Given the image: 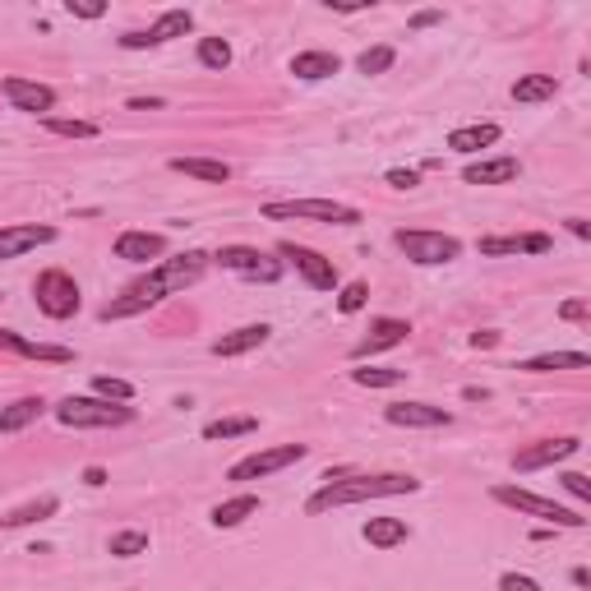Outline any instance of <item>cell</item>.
Here are the masks:
<instances>
[{
    "label": "cell",
    "instance_id": "35",
    "mask_svg": "<svg viewBox=\"0 0 591 591\" xmlns=\"http://www.w3.org/2000/svg\"><path fill=\"white\" fill-rule=\"evenodd\" d=\"M393 61H398V51L393 47H370V51L356 56V70L361 74H384V70H393Z\"/></svg>",
    "mask_w": 591,
    "mask_h": 591
},
{
    "label": "cell",
    "instance_id": "48",
    "mask_svg": "<svg viewBox=\"0 0 591 591\" xmlns=\"http://www.w3.org/2000/svg\"><path fill=\"white\" fill-rule=\"evenodd\" d=\"M499 333H471V347H495Z\"/></svg>",
    "mask_w": 591,
    "mask_h": 591
},
{
    "label": "cell",
    "instance_id": "3",
    "mask_svg": "<svg viewBox=\"0 0 591 591\" xmlns=\"http://www.w3.org/2000/svg\"><path fill=\"white\" fill-rule=\"evenodd\" d=\"M56 421L70 425V430H116V425L134 421V407L107 398H65L56 407Z\"/></svg>",
    "mask_w": 591,
    "mask_h": 591
},
{
    "label": "cell",
    "instance_id": "8",
    "mask_svg": "<svg viewBox=\"0 0 591 591\" xmlns=\"http://www.w3.org/2000/svg\"><path fill=\"white\" fill-rule=\"evenodd\" d=\"M218 264L227 268V273H236V278H245V282H278L282 278V259L254 250V245H222Z\"/></svg>",
    "mask_w": 591,
    "mask_h": 591
},
{
    "label": "cell",
    "instance_id": "49",
    "mask_svg": "<svg viewBox=\"0 0 591 591\" xmlns=\"http://www.w3.org/2000/svg\"><path fill=\"white\" fill-rule=\"evenodd\" d=\"M568 578H573V587H587V582H591V573H587V568H573Z\"/></svg>",
    "mask_w": 591,
    "mask_h": 591
},
{
    "label": "cell",
    "instance_id": "10",
    "mask_svg": "<svg viewBox=\"0 0 591 591\" xmlns=\"http://www.w3.org/2000/svg\"><path fill=\"white\" fill-rule=\"evenodd\" d=\"M310 448L305 444H282V448H264V453H250V458H241L236 467L227 471V481H264V476H273V471L291 467V462H301Z\"/></svg>",
    "mask_w": 591,
    "mask_h": 591
},
{
    "label": "cell",
    "instance_id": "15",
    "mask_svg": "<svg viewBox=\"0 0 591 591\" xmlns=\"http://www.w3.org/2000/svg\"><path fill=\"white\" fill-rule=\"evenodd\" d=\"M0 351H14V356H24V361H47V365H70L74 351L61 347V342H33L24 333H10V328H0Z\"/></svg>",
    "mask_w": 591,
    "mask_h": 591
},
{
    "label": "cell",
    "instance_id": "36",
    "mask_svg": "<svg viewBox=\"0 0 591 591\" xmlns=\"http://www.w3.org/2000/svg\"><path fill=\"white\" fill-rule=\"evenodd\" d=\"M351 379H356V384L361 388H393V384H402V379H407V370H351Z\"/></svg>",
    "mask_w": 591,
    "mask_h": 591
},
{
    "label": "cell",
    "instance_id": "6",
    "mask_svg": "<svg viewBox=\"0 0 591 591\" xmlns=\"http://www.w3.org/2000/svg\"><path fill=\"white\" fill-rule=\"evenodd\" d=\"M398 250L407 254L411 264H421V268H439V264H453L462 254V241L458 236H444V231H421V227H402L398 236Z\"/></svg>",
    "mask_w": 591,
    "mask_h": 591
},
{
    "label": "cell",
    "instance_id": "25",
    "mask_svg": "<svg viewBox=\"0 0 591 591\" xmlns=\"http://www.w3.org/2000/svg\"><path fill=\"white\" fill-rule=\"evenodd\" d=\"M42 411H47L42 398H19V402H10V407H0V435H19V430H28Z\"/></svg>",
    "mask_w": 591,
    "mask_h": 591
},
{
    "label": "cell",
    "instance_id": "26",
    "mask_svg": "<svg viewBox=\"0 0 591 591\" xmlns=\"http://www.w3.org/2000/svg\"><path fill=\"white\" fill-rule=\"evenodd\" d=\"M361 536L374 545V550H393V545H402L411 536V527L402 518H370L361 527Z\"/></svg>",
    "mask_w": 591,
    "mask_h": 591
},
{
    "label": "cell",
    "instance_id": "30",
    "mask_svg": "<svg viewBox=\"0 0 591 591\" xmlns=\"http://www.w3.org/2000/svg\"><path fill=\"white\" fill-rule=\"evenodd\" d=\"M559 93V84H555V74H522L518 84H513V102H550V97Z\"/></svg>",
    "mask_w": 591,
    "mask_h": 591
},
{
    "label": "cell",
    "instance_id": "47",
    "mask_svg": "<svg viewBox=\"0 0 591 591\" xmlns=\"http://www.w3.org/2000/svg\"><path fill=\"white\" fill-rule=\"evenodd\" d=\"M84 485H93V490H97V485H107V471H102V467H88V471H84Z\"/></svg>",
    "mask_w": 591,
    "mask_h": 591
},
{
    "label": "cell",
    "instance_id": "40",
    "mask_svg": "<svg viewBox=\"0 0 591 591\" xmlns=\"http://www.w3.org/2000/svg\"><path fill=\"white\" fill-rule=\"evenodd\" d=\"M564 490H568L573 499H582V504L591 499V481L582 476V471H564Z\"/></svg>",
    "mask_w": 591,
    "mask_h": 591
},
{
    "label": "cell",
    "instance_id": "42",
    "mask_svg": "<svg viewBox=\"0 0 591 591\" xmlns=\"http://www.w3.org/2000/svg\"><path fill=\"white\" fill-rule=\"evenodd\" d=\"M416 181H421V176H416V171H388V185H393V190H416Z\"/></svg>",
    "mask_w": 591,
    "mask_h": 591
},
{
    "label": "cell",
    "instance_id": "7",
    "mask_svg": "<svg viewBox=\"0 0 591 591\" xmlns=\"http://www.w3.org/2000/svg\"><path fill=\"white\" fill-rule=\"evenodd\" d=\"M33 296H37V310L47 314V319H74L79 305H84L79 282H74L65 268H47V273H37Z\"/></svg>",
    "mask_w": 591,
    "mask_h": 591
},
{
    "label": "cell",
    "instance_id": "23",
    "mask_svg": "<svg viewBox=\"0 0 591 591\" xmlns=\"http://www.w3.org/2000/svg\"><path fill=\"white\" fill-rule=\"evenodd\" d=\"M171 171L194 176V181H208V185H227L231 181V167L227 162H218V157H171Z\"/></svg>",
    "mask_w": 591,
    "mask_h": 591
},
{
    "label": "cell",
    "instance_id": "34",
    "mask_svg": "<svg viewBox=\"0 0 591 591\" xmlns=\"http://www.w3.org/2000/svg\"><path fill=\"white\" fill-rule=\"evenodd\" d=\"M148 550V531H116L111 536V555L116 559H134Z\"/></svg>",
    "mask_w": 591,
    "mask_h": 591
},
{
    "label": "cell",
    "instance_id": "19",
    "mask_svg": "<svg viewBox=\"0 0 591 591\" xmlns=\"http://www.w3.org/2000/svg\"><path fill=\"white\" fill-rule=\"evenodd\" d=\"M550 250V236L531 231V236H485L481 254L485 259H504V254H545Z\"/></svg>",
    "mask_w": 591,
    "mask_h": 591
},
{
    "label": "cell",
    "instance_id": "4",
    "mask_svg": "<svg viewBox=\"0 0 591 591\" xmlns=\"http://www.w3.org/2000/svg\"><path fill=\"white\" fill-rule=\"evenodd\" d=\"M264 218H301V222H333V227H356L361 208L338 204V199H282V204H264Z\"/></svg>",
    "mask_w": 591,
    "mask_h": 591
},
{
    "label": "cell",
    "instance_id": "41",
    "mask_svg": "<svg viewBox=\"0 0 591 591\" xmlns=\"http://www.w3.org/2000/svg\"><path fill=\"white\" fill-rule=\"evenodd\" d=\"M499 591H541V582L527 578V573H504V578H499Z\"/></svg>",
    "mask_w": 591,
    "mask_h": 591
},
{
    "label": "cell",
    "instance_id": "9",
    "mask_svg": "<svg viewBox=\"0 0 591 591\" xmlns=\"http://www.w3.org/2000/svg\"><path fill=\"white\" fill-rule=\"evenodd\" d=\"M278 254L287 259L296 273L305 278V287H314V291H333L338 287V268H333V259H324L319 250H310V245H296V241H282L278 245Z\"/></svg>",
    "mask_w": 591,
    "mask_h": 591
},
{
    "label": "cell",
    "instance_id": "43",
    "mask_svg": "<svg viewBox=\"0 0 591 591\" xmlns=\"http://www.w3.org/2000/svg\"><path fill=\"white\" fill-rule=\"evenodd\" d=\"M559 314H564V319H587V301H564Z\"/></svg>",
    "mask_w": 591,
    "mask_h": 591
},
{
    "label": "cell",
    "instance_id": "17",
    "mask_svg": "<svg viewBox=\"0 0 591 591\" xmlns=\"http://www.w3.org/2000/svg\"><path fill=\"white\" fill-rule=\"evenodd\" d=\"M56 241V227H37V222H24V227H0V264L5 259H19V254L37 250V245Z\"/></svg>",
    "mask_w": 591,
    "mask_h": 591
},
{
    "label": "cell",
    "instance_id": "50",
    "mask_svg": "<svg viewBox=\"0 0 591 591\" xmlns=\"http://www.w3.org/2000/svg\"><path fill=\"white\" fill-rule=\"evenodd\" d=\"M0 305H5V296H0Z\"/></svg>",
    "mask_w": 591,
    "mask_h": 591
},
{
    "label": "cell",
    "instance_id": "32",
    "mask_svg": "<svg viewBox=\"0 0 591 591\" xmlns=\"http://www.w3.org/2000/svg\"><path fill=\"white\" fill-rule=\"evenodd\" d=\"M51 134H61V139H97V125L93 121H65V116H42Z\"/></svg>",
    "mask_w": 591,
    "mask_h": 591
},
{
    "label": "cell",
    "instance_id": "39",
    "mask_svg": "<svg viewBox=\"0 0 591 591\" xmlns=\"http://www.w3.org/2000/svg\"><path fill=\"white\" fill-rule=\"evenodd\" d=\"M65 10H70L74 19H102L107 5H102V0H65Z\"/></svg>",
    "mask_w": 591,
    "mask_h": 591
},
{
    "label": "cell",
    "instance_id": "31",
    "mask_svg": "<svg viewBox=\"0 0 591 591\" xmlns=\"http://www.w3.org/2000/svg\"><path fill=\"white\" fill-rule=\"evenodd\" d=\"M259 430V416H222V421L204 425V439H236V435H254Z\"/></svg>",
    "mask_w": 591,
    "mask_h": 591
},
{
    "label": "cell",
    "instance_id": "13",
    "mask_svg": "<svg viewBox=\"0 0 591 591\" xmlns=\"http://www.w3.org/2000/svg\"><path fill=\"white\" fill-rule=\"evenodd\" d=\"M582 448L578 435H559V439H541V444H531L522 448V453H513V467L518 471H536V467H555V462L573 458Z\"/></svg>",
    "mask_w": 591,
    "mask_h": 591
},
{
    "label": "cell",
    "instance_id": "24",
    "mask_svg": "<svg viewBox=\"0 0 591 591\" xmlns=\"http://www.w3.org/2000/svg\"><path fill=\"white\" fill-rule=\"evenodd\" d=\"M499 139V125L495 121H481V125H462V130L448 134V153H481Z\"/></svg>",
    "mask_w": 591,
    "mask_h": 591
},
{
    "label": "cell",
    "instance_id": "28",
    "mask_svg": "<svg viewBox=\"0 0 591 591\" xmlns=\"http://www.w3.org/2000/svg\"><path fill=\"white\" fill-rule=\"evenodd\" d=\"M56 508H61V499H56V495H42V499H33V504H24V508H14V513H5V518H0V527L14 531V527H28V522H47V518H56Z\"/></svg>",
    "mask_w": 591,
    "mask_h": 591
},
{
    "label": "cell",
    "instance_id": "14",
    "mask_svg": "<svg viewBox=\"0 0 591 591\" xmlns=\"http://www.w3.org/2000/svg\"><path fill=\"white\" fill-rule=\"evenodd\" d=\"M384 421L402 425V430H439L453 421V411L430 407V402H393V407H384Z\"/></svg>",
    "mask_w": 591,
    "mask_h": 591
},
{
    "label": "cell",
    "instance_id": "46",
    "mask_svg": "<svg viewBox=\"0 0 591 591\" xmlns=\"http://www.w3.org/2000/svg\"><path fill=\"white\" fill-rule=\"evenodd\" d=\"M568 231H573V236H578V241H587V236H591L587 218H568Z\"/></svg>",
    "mask_w": 591,
    "mask_h": 591
},
{
    "label": "cell",
    "instance_id": "38",
    "mask_svg": "<svg viewBox=\"0 0 591 591\" xmlns=\"http://www.w3.org/2000/svg\"><path fill=\"white\" fill-rule=\"evenodd\" d=\"M365 301H370V287H365V282H347V287L338 291V310L342 314L365 310Z\"/></svg>",
    "mask_w": 591,
    "mask_h": 591
},
{
    "label": "cell",
    "instance_id": "33",
    "mask_svg": "<svg viewBox=\"0 0 591 591\" xmlns=\"http://www.w3.org/2000/svg\"><path fill=\"white\" fill-rule=\"evenodd\" d=\"M199 65H204V70H227L231 47L222 42V37H204V42H199Z\"/></svg>",
    "mask_w": 591,
    "mask_h": 591
},
{
    "label": "cell",
    "instance_id": "5",
    "mask_svg": "<svg viewBox=\"0 0 591 591\" xmlns=\"http://www.w3.org/2000/svg\"><path fill=\"white\" fill-rule=\"evenodd\" d=\"M490 495H495L504 508L527 513V518L555 522V527H587V518H582L578 508H564V504H555V499H545V495H531V490H522V485H495Z\"/></svg>",
    "mask_w": 591,
    "mask_h": 591
},
{
    "label": "cell",
    "instance_id": "11",
    "mask_svg": "<svg viewBox=\"0 0 591 591\" xmlns=\"http://www.w3.org/2000/svg\"><path fill=\"white\" fill-rule=\"evenodd\" d=\"M194 28V14L190 10H167V14H157L153 28L148 33H125L121 37V47L125 51H144V47H167V42H176V37H185Z\"/></svg>",
    "mask_w": 591,
    "mask_h": 591
},
{
    "label": "cell",
    "instance_id": "44",
    "mask_svg": "<svg viewBox=\"0 0 591 591\" xmlns=\"http://www.w3.org/2000/svg\"><path fill=\"white\" fill-rule=\"evenodd\" d=\"M444 14L439 10H421V14H411V28H430V24H439Z\"/></svg>",
    "mask_w": 591,
    "mask_h": 591
},
{
    "label": "cell",
    "instance_id": "12",
    "mask_svg": "<svg viewBox=\"0 0 591 591\" xmlns=\"http://www.w3.org/2000/svg\"><path fill=\"white\" fill-rule=\"evenodd\" d=\"M0 93L10 97L14 111H28V116H51V107H56V93H51L47 84H33V79H19V74H10L5 84H0Z\"/></svg>",
    "mask_w": 591,
    "mask_h": 591
},
{
    "label": "cell",
    "instance_id": "27",
    "mask_svg": "<svg viewBox=\"0 0 591 591\" xmlns=\"http://www.w3.org/2000/svg\"><path fill=\"white\" fill-rule=\"evenodd\" d=\"M254 513H259V495H236V499H222L208 518H213V527L231 531V527H241L245 518H254Z\"/></svg>",
    "mask_w": 591,
    "mask_h": 591
},
{
    "label": "cell",
    "instance_id": "45",
    "mask_svg": "<svg viewBox=\"0 0 591 591\" xmlns=\"http://www.w3.org/2000/svg\"><path fill=\"white\" fill-rule=\"evenodd\" d=\"M130 111H162V97H148V102H144V97H134Z\"/></svg>",
    "mask_w": 591,
    "mask_h": 591
},
{
    "label": "cell",
    "instance_id": "22",
    "mask_svg": "<svg viewBox=\"0 0 591 591\" xmlns=\"http://www.w3.org/2000/svg\"><path fill=\"white\" fill-rule=\"evenodd\" d=\"M342 70V61L333 51H301V56H291V74L305 79V84H319V79H333Z\"/></svg>",
    "mask_w": 591,
    "mask_h": 591
},
{
    "label": "cell",
    "instance_id": "20",
    "mask_svg": "<svg viewBox=\"0 0 591 591\" xmlns=\"http://www.w3.org/2000/svg\"><path fill=\"white\" fill-rule=\"evenodd\" d=\"M518 171H522L518 157H490V162H471V167L462 171V181L467 185H508V181H518Z\"/></svg>",
    "mask_w": 591,
    "mask_h": 591
},
{
    "label": "cell",
    "instance_id": "1",
    "mask_svg": "<svg viewBox=\"0 0 591 591\" xmlns=\"http://www.w3.org/2000/svg\"><path fill=\"white\" fill-rule=\"evenodd\" d=\"M204 273H208V254L204 250H185V254H176V259H162V264H153V273H148V278H139V282H130V287H125L121 301L102 305V319L111 324V319H130V314L153 310V305H162L167 296L194 287V282L204 278Z\"/></svg>",
    "mask_w": 591,
    "mask_h": 591
},
{
    "label": "cell",
    "instance_id": "2",
    "mask_svg": "<svg viewBox=\"0 0 591 591\" xmlns=\"http://www.w3.org/2000/svg\"><path fill=\"white\" fill-rule=\"evenodd\" d=\"M421 481L402 476V471H384V476H361V471H328L324 485L310 495L305 513H328V508H347V504H365V499H393V495H416Z\"/></svg>",
    "mask_w": 591,
    "mask_h": 591
},
{
    "label": "cell",
    "instance_id": "29",
    "mask_svg": "<svg viewBox=\"0 0 591 591\" xmlns=\"http://www.w3.org/2000/svg\"><path fill=\"white\" fill-rule=\"evenodd\" d=\"M587 351H550V356H531V361H522L518 370L527 374H545V370H587Z\"/></svg>",
    "mask_w": 591,
    "mask_h": 591
},
{
    "label": "cell",
    "instance_id": "18",
    "mask_svg": "<svg viewBox=\"0 0 591 591\" xmlns=\"http://www.w3.org/2000/svg\"><path fill=\"white\" fill-rule=\"evenodd\" d=\"M162 254H167V236H157V231H121L116 236V259H125V264H148Z\"/></svg>",
    "mask_w": 591,
    "mask_h": 591
},
{
    "label": "cell",
    "instance_id": "21",
    "mask_svg": "<svg viewBox=\"0 0 591 591\" xmlns=\"http://www.w3.org/2000/svg\"><path fill=\"white\" fill-rule=\"evenodd\" d=\"M268 333L273 328L268 324H245V328H231V333H222L218 342H213V356H245V351H254V347H264L268 342Z\"/></svg>",
    "mask_w": 591,
    "mask_h": 591
},
{
    "label": "cell",
    "instance_id": "37",
    "mask_svg": "<svg viewBox=\"0 0 591 591\" xmlns=\"http://www.w3.org/2000/svg\"><path fill=\"white\" fill-rule=\"evenodd\" d=\"M93 393H97V398H107V402H130L134 398V384H125V379H111V374H97Z\"/></svg>",
    "mask_w": 591,
    "mask_h": 591
},
{
    "label": "cell",
    "instance_id": "16",
    "mask_svg": "<svg viewBox=\"0 0 591 591\" xmlns=\"http://www.w3.org/2000/svg\"><path fill=\"white\" fill-rule=\"evenodd\" d=\"M407 333H411V324L407 319H374L370 324V333H365L356 347H351V361H365V356H374V351H388V347H398V342H407Z\"/></svg>",
    "mask_w": 591,
    "mask_h": 591
}]
</instances>
